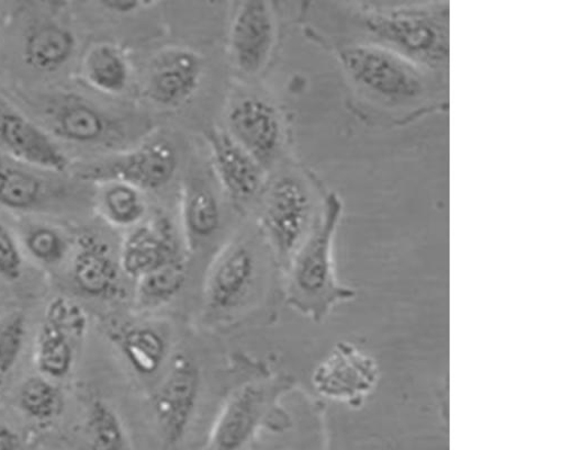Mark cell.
Segmentation results:
<instances>
[{
  "label": "cell",
  "mask_w": 562,
  "mask_h": 450,
  "mask_svg": "<svg viewBox=\"0 0 562 450\" xmlns=\"http://www.w3.org/2000/svg\"><path fill=\"white\" fill-rule=\"evenodd\" d=\"M349 14L358 37L349 43H370L392 50L441 76L450 53L448 2L353 3Z\"/></svg>",
  "instance_id": "obj_1"
},
{
  "label": "cell",
  "mask_w": 562,
  "mask_h": 450,
  "mask_svg": "<svg viewBox=\"0 0 562 450\" xmlns=\"http://www.w3.org/2000/svg\"><path fill=\"white\" fill-rule=\"evenodd\" d=\"M336 193L325 198L319 218L289 263L288 304L314 323H322L339 304L352 301L357 292L337 277L334 247L342 216Z\"/></svg>",
  "instance_id": "obj_2"
},
{
  "label": "cell",
  "mask_w": 562,
  "mask_h": 450,
  "mask_svg": "<svg viewBox=\"0 0 562 450\" xmlns=\"http://www.w3.org/2000/svg\"><path fill=\"white\" fill-rule=\"evenodd\" d=\"M338 57L352 85L379 105L408 109L432 90L434 72L380 45L348 43Z\"/></svg>",
  "instance_id": "obj_3"
},
{
  "label": "cell",
  "mask_w": 562,
  "mask_h": 450,
  "mask_svg": "<svg viewBox=\"0 0 562 450\" xmlns=\"http://www.w3.org/2000/svg\"><path fill=\"white\" fill-rule=\"evenodd\" d=\"M177 168L176 147L169 140L158 138L86 166L78 176L92 182L123 183L146 193L166 188L173 179Z\"/></svg>",
  "instance_id": "obj_4"
},
{
  "label": "cell",
  "mask_w": 562,
  "mask_h": 450,
  "mask_svg": "<svg viewBox=\"0 0 562 450\" xmlns=\"http://www.w3.org/2000/svg\"><path fill=\"white\" fill-rule=\"evenodd\" d=\"M261 224L279 260L290 263L312 230V199L301 179L276 180L263 201Z\"/></svg>",
  "instance_id": "obj_5"
},
{
  "label": "cell",
  "mask_w": 562,
  "mask_h": 450,
  "mask_svg": "<svg viewBox=\"0 0 562 450\" xmlns=\"http://www.w3.org/2000/svg\"><path fill=\"white\" fill-rule=\"evenodd\" d=\"M379 381L376 360L346 341L337 344L312 375V384L317 393L351 408H360L378 387Z\"/></svg>",
  "instance_id": "obj_6"
},
{
  "label": "cell",
  "mask_w": 562,
  "mask_h": 450,
  "mask_svg": "<svg viewBox=\"0 0 562 450\" xmlns=\"http://www.w3.org/2000/svg\"><path fill=\"white\" fill-rule=\"evenodd\" d=\"M200 392L201 370L195 359L177 353L154 396L155 416L167 443H179L189 431Z\"/></svg>",
  "instance_id": "obj_7"
},
{
  "label": "cell",
  "mask_w": 562,
  "mask_h": 450,
  "mask_svg": "<svg viewBox=\"0 0 562 450\" xmlns=\"http://www.w3.org/2000/svg\"><path fill=\"white\" fill-rule=\"evenodd\" d=\"M203 57L183 45L167 47L153 58L146 81V97L155 105L176 110L189 104L204 78Z\"/></svg>",
  "instance_id": "obj_8"
},
{
  "label": "cell",
  "mask_w": 562,
  "mask_h": 450,
  "mask_svg": "<svg viewBox=\"0 0 562 450\" xmlns=\"http://www.w3.org/2000/svg\"><path fill=\"white\" fill-rule=\"evenodd\" d=\"M276 35V19L269 3L262 0L240 3L232 19L228 34L233 66L245 76H258L269 63Z\"/></svg>",
  "instance_id": "obj_9"
},
{
  "label": "cell",
  "mask_w": 562,
  "mask_h": 450,
  "mask_svg": "<svg viewBox=\"0 0 562 450\" xmlns=\"http://www.w3.org/2000/svg\"><path fill=\"white\" fill-rule=\"evenodd\" d=\"M259 382L243 385L225 402L213 427L209 450H243L276 408L277 394Z\"/></svg>",
  "instance_id": "obj_10"
},
{
  "label": "cell",
  "mask_w": 562,
  "mask_h": 450,
  "mask_svg": "<svg viewBox=\"0 0 562 450\" xmlns=\"http://www.w3.org/2000/svg\"><path fill=\"white\" fill-rule=\"evenodd\" d=\"M266 169L283 146V123L276 108L259 97H246L226 114V130Z\"/></svg>",
  "instance_id": "obj_11"
},
{
  "label": "cell",
  "mask_w": 562,
  "mask_h": 450,
  "mask_svg": "<svg viewBox=\"0 0 562 450\" xmlns=\"http://www.w3.org/2000/svg\"><path fill=\"white\" fill-rule=\"evenodd\" d=\"M215 173L224 192L233 201L255 199L265 183V168L223 130L206 133Z\"/></svg>",
  "instance_id": "obj_12"
},
{
  "label": "cell",
  "mask_w": 562,
  "mask_h": 450,
  "mask_svg": "<svg viewBox=\"0 0 562 450\" xmlns=\"http://www.w3.org/2000/svg\"><path fill=\"white\" fill-rule=\"evenodd\" d=\"M172 223L167 217L139 223L126 237L121 252V267L133 279L183 259Z\"/></svg>",
  "instance_id": "obj_13"
},
{
  "label": "cell",
  "mask_w": 562,
  "mask_h": 450,
  "mask_svg": "<svg viewBox=\"0 0 562 450\" xmlns=\"http://www.w3.org/2000/svg\"><path fill=\"white\" fill-rule=\"evenodd\" d=\"M256 278V259L244 245L229 247L211 268L204 290L206 308L226 313L239 307L249 295Z\"/></svg>",
  "instance_id": "obj_14"
},
{
  "label": "cell",
  "mask_w": 562,
  "mask_h": 450,
  "mask_svg": "<svg viewBox=\"0 0 562 450\" xmlns=\"http://www.w3.org/2000/svg\"><path fill=\"white\" fill-rule=\"evenodd\" d=\"M58 137L81 145H98L120 133L116 122L98 106L77 97H60L44 108Z\"/></svg>",
  "instance_id": "obj_15"
},
{
  "label": "cell",
  "mask_w": 562,
  "mask_h": 450,
  "mask_svg": "<svg viewBox=\"0 0 562 450\" xmlns=\"http://www.w3.org/2000/svg\"><path fill=\"white\" fill-rule=\"evenodd\" d=\"M0 144L18 159L50 171L61 172L68 159L34 123L0 99Z\"/></svg>",
  "instance_id": "obj_16"
},
{
  "label": "cell",
  "mask_w": 562,
  "mask_h": 450,
  "mask_svg": "<svg viewBox=\"0 0 562 450\" xmlns=\"http://www.w3.org/2000/svg\"><path fill=\"white\" fill-rule=\"evenodd\" d=\"M74 279L79 290L93 299L111 300L122 290L120 268L110 247L91 236L79 241Z\"/></svg>",
  "instance_id": "obj_17"
},
{
  "label": "cell",
  "mask_w": 562,
  "mask_h": 450,
  "mask_svg": "<svg viewBox=\"0 0 562 450\" xmlns=\"http://www.w3.org/2000/svg\"><path fill=\"white\" fill-rule=\"evenodd\" d=\"M76 49L74 34L55 23H42L31 29L23 45V57L30 67L55 71L69 61Z\"/></svg>",
  "instance_id": "obj_18"
},
{
  "label": "cell",
  "mask_w": 562,
  "mask_h": 450,
  "mask_svg": "<svg viewBox=\"0 0 562 450\" xmlns=\"http://www.w3.org/2000/svg\"><path fill=\"white\" fill-rule=\"evenodd\" d=\"M180 215L184 238L191 248L211 239L221 227L220 203L210 190L201 185L183 188Z\"/></svg>",
  "instance_id": "obj_19"
},
{
  "label": "cell",
  "mask_w": 562,
  "mask_h": 450,
  "mask_svg": "<svg viewBox=\"0 0 562 450\" xmlns=\"http://www.w3.org/2000/svg\"><path fill=\"white\" fill-rule=\"evenodd\" d=\"M114 339L127 363L139 375L157 373L168 356V340L157 328L134 326L115 333Z\"/></svg>",
  "instance_id": "obj_20"
},
{
  "label": "cell",
  "mask_w": 562,
  "mask_h": 450,
  "mask_svg": "<svg viewBox=\"0 0 562 450\" xmlns=\"http://www.w3.org/2000/svg\"><path fill=\"white\" fill-rule=\"evenodd\" d=\"M54 192L43 178L0 159V205L31 210L50 201Z\"/></svg>",
  "instance_id": "obj_21"
},
{
  "label": "cell",
  "mask_w": 562,
  "mask_h": 450,
  "mask_svg": "<svg viewBox=\"0 0 562 450\" xmlns=\"http://www.w3.org/2000/svg\"><path fill=\"white\" fill-rule=\"evenodd\" d=\"M85 71L93 87L111 95L125 92L131 79L126 57L111 44H100L88 54Z\"/></svg>",
  "instance_id": "obj_22"
},
{
  "label": "cell",
  "mask_w": 562,
  "mask_h": 450,
  "mask_svg": "<svg viewBox=\"0 0 562 450\" xmlns=\"http://www.w3.org/2000/svg\"><path fill=\"white\" fill-rule=\"evenodd\" d=\"M187 279L186 258L171 262L137 280L136 302L140 308L157 310L169 304Z\"/></svg>",
  "instance_id": "obj_23"
},
{
  "label": "cell",
  "mask_w": 562,
  "mask_h": 450,
  "mask_svg": "<svg viewBox=\"0 0 562 450\" xmlns=\"http://www.w3.org/2000/svg\"><path fill=\"white\" fill-rule=\"evenodd\" d=\"M86 432L89 450H133L120 417L102 400L92 402Z\"/></svg>",
  "instance_id": "obj_24"
},
{
  "label": "cell",
  "mask_w": 562,
  "mask_h": 450,
  "mask_svg": "<svg viewBox=\"0 0 562 450\" xmlns=\"http://www.w3.org/2000/svg\"><path fill=\"white\" fill-rule=\"evenodd\" d=\"M101 207L106 220L120 228H135L148 211L145 193L123 183H108Z\"/></svg>",
  "instance_id": "obj_25"
},
{
  "label": "cell",
  "mask_w": 562,
  "mask_h": 450,
  "mask_svg": "<svg viewBox=\"0 0 562 450\" xmlns=\"http://www.w3.org/2000/svg\"><path fill=\"white\" fill-rule=\"evenodd\" d=\"M74 353L66 334L45 325L37 346V365L42 373L53 378L66 376L72 365Z\"/></svg>",
  "instance_id": "obj_26"
},
{
  "label": "cell",
  "mask_w": 562,
  "mask_h": 450,
  "mask_svg": "<svg viewBox=\"0 0 562 450\" xmlns=\"http://www.w3.org/2000/svg\"><path fill=\"white\" fill-rule=\"evenodd\" d=\"M22 409L37 420H50L63 410L59 391L49 382L38 378L27 380L20 393Z\"/></svg>",
  "instance_id": "obj_27"
},
{
  "label": "cell",
  "mask_w": 562,
  "mask_h": 450,
  "mask_svg": "<svg viewBox=\"0 0 562 450\" xmlns=\"http://www.w3.org/2000/svg\"><path fill=\"white\" fill-rule=\"evenodd\" d=\"M26 335L23 314L13 313L0 320V379L7 376L18 362Z\"/></svg>",
  "instance_id": "obj_28"
},
{
  "label": "cell",
  "mask_w": 562,
  "mask_h": 450,
  "mask_svg": "<svg viewBox=\"0 0 562 450\" xmlns=\"http://www.w3.org/2000/svg\"><path fill=\"white\" fill-rule=\"evenodd\" d=\"M49 325L69 333L76 337H81L87 328L86 314L80 306L65 297L55 299L48 307Z\"/></svg>",
  "instance_id": "obj_29"
},
{
  "label": "cell",
  "mask_w": 562,
  "mask_h": 450,
  "mask_svg": "<svg viewBox=\"0 0 562 450\" xmlns=\"http://www.w3.org/2000/svg\"><path fill=\"white\" fill-rule=\"evenodd\" d=\"M26 246L35 258L46 263L59 261L66 252L63 238L48 228L32 232L26 239Z\"/></svg>",
  "instance_id": "obj_30"
},
{
  "label": "cell",
  "mask_w": 562,
  "mask_h": 450,
  "mask_svg": "<svg viewBox=\"0 0 562 450\" xmlns=\"http://www.w3.org/2000/svg\"><path fill=\"white\" fill-rule=\"evenodd\" d=\"M23 260L11 234L0 224V274L11 281L22 275Z\"/></svg>",
  "instance_id": "obj_31"
},
{
  "label": "cell",
  "mask_w": 562,
  "mask_h": 450,
  "mask_svg": "<svg viewBox=\"0 0 562 450\" xmlns=\"http://www.w3.org/2000/svg\"><path fill=\"white\" fill-rule=\"evenodd\" d=\"M153 3L128 2V0H103L101 5L116 14H131L138 10L146 9Z\"/></svg>",
  "instance_id": "obj_32"
},
{
  "label": "cell",
  "mask_w": 562,
  "mask_h": 450,
  "mask_svg": "<svg viewBox=\"0 0 562 450\" xmlns=\"http://www.w3.org/2000/svg\"><path fill=\"white\" fill-rule=\"evenodd\" d=\"M0 450H24L20 436L4 425H0Z\"/></svg>",
  "instance_id": "obj_33"
}]
</instances>
